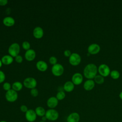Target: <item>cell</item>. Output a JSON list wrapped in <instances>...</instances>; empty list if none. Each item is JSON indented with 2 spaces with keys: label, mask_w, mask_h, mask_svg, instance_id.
I'll use <instances>...</instances> for the list:
<instances>
[{
  "label": "cell",
  "mask_w": 122,
  "mask_h": 122,
  "mask_svg": "<svg viewBox=\"0 0 122 122\" xmlns=\"http://www.w3.org/2000/svg\"><path fill=\"white\" fill-rule=\"evenodd\" d=\"M98 68L94 63H89L87 64L83 70V74L85 78L88 79H94L97 75Z\"/></svg>",
  "instance_id": "1"
},
{
  "label": "cell",
  "mask_w": 122,
  "mask_h": 122,
  "mask_svg": "<svg viewBox=\"0 0 122 122\" xmlns=\"http://www.w3.org/2000/svg\"><path fill=\"white\" fill-rule=\"evenodd\" d=\"M45 116L48 120L55 121L57 120L59 116L58 112L54 109H49L46 111Z\"/></svg>",
  "instance_id": "2"
},
{
  "label": "cell",
  "mask_w": 122,
  "mask_h": 122,
  "mask_svg": "<svg viewBox=\"0 0 122 122\" xmlns=\"http://www.w3.org/2000/svg\"><path fill=\"white\" fill-rule=\"evenodd\" d=\"M20 51V45L17 43L11 44L9 47L8 52L9 55L12 57H15L19 55Z\"/></svg>",
  "instance_id": "3"
},
{
  "label": "cell",
  "mask_w": 122,
  "mask_h": 122,
  "mask_svg": "<svg viewBox=\"0 0 122 122\" xmlns=\"http://www.w3.org/2000/svg\"><path fill=\"white\" fill-rule=\"evenodd\" d=\"M18 96L17 92L12 89L7 91L5 94V98L6 100L10 102H15L18 99Z\"/></svg>",
  "instance_id": "4"
},
{
  "label": "cell",
  "mask_w": 122,
  "mask_h": 122,
  "mask_svg": "<svg viewBox=\"0 0 122 122\" xmlns=\"http://www.w3.org/2000/svg\"><path fill=\"white\" fill-rule=\"evenodd\" d=\"M64 72L63 66L60 63H56L53 65L51 68V72L55 76H61Z\"/></svg>",
  "instance_id": "5"
},
{
  "label": "cell",
  "mask_w": 122,
  "mask_h": 122,
  "mask_svg": "<svg viewBox=\"0 0 122 122\" xmlns=\"http://www.w3.org/2000/svg\"><path fill=\"white\" fill-rule=\"evenodd\" d=\"M36 80L32 77H28L24 79L23 81L24 86L28 89H33L35 88L37 86Z\"/></svg>",
  "instance_id": "6"
},
{
  "label": "cell",
  "mask_w": 122,
  "mask_h": 122,
  "mask_svg": "<svg viewBox=\"0 0 122 122\" xmlns=\"http://www.w3.org/2000/svg\"><path fill=\"white\" fill-rule=\"evenodd\" d=\"M70 63L72 66L78 65L81 61V57L77 53H72L69 58Z\"/></svg>",
  "instance_id": "7"
},
{
  "label": "cell",
  "mask_w": 122,
  "mask_h": 122,
  "mask_svg": "<svg viewBox=\"0 0 122 122\" xmlns=\"http://www.w3.org/2000/svg\"><path fill=\"white\" fill-rule=\"evenodd\" d=\"M98 71L100 75L103 77H107L110 75L111 71L109 67L106 64H102L98 68Z\"/></svg>",
  "instance_id": "8"
},
{
  "label": "cell",
  "mask_w": 122,
  "mask_h": 122,
  "mask_svg": "<svg viewBox=\"0 0 122 122\" xmlns=\"http://www.w3.org/2000/svg\"><path fill=\"white\" fill-rule=\"evenodd\" d=\"M101 50L100 45L97 43H92L90 44L88 47V52L92 55H95L98 53Z\"/></svg>",
  "instance_id": "9"
},
{
  "label": "cell",
  "mask_w": 122,
  "mask_h": 122,
  "mask_svg": "<svg viewBox=\"0 0 122 122\" xmlns=\"http://www.w3.org/2000/svg\"><path fill=\"white\" fill-rule=\"evenodd\" d=\"M25 118L29 122H33L37 118V115L34 110L29 109L25 113Z\"/></svg>",
  "instance_id": "10"
},
{
  "label": "cell",
  "mask_w": 122,
  "mask_h": 122,
  "mask_svg": "<svg viewBox=\"0 0 122 122\" xmlns=\"http://www.w3.org/2000/svg\"><path fill=\"white\" fill-rule=\"evenodd\" d=\"M83 81L82 75L79 72L74 73L71 78V81L74 85H78L81 84Z\"/></svg>",
  "instance_id": "11"
},
{
  "label": "cell",
  "mask_w": 122,
  "mask_h": 122,
  "mask_svg": "<svg viewBox=\"0 0 122 122\" xmlns=\"http://www.w3.org/2000/svg\"><path fill=\"white\" fill-rule=\"evenodd\" d=\"M58 102L59 101L56 97H51L47 101V105L50 109H54L58 105Z\"/></svg>",
  "instance_id": "12"
},
{
  "label": "cell",
  "mask_w": 122,
  "mask_h": 122,
  "mask_svg": "<svg viewBox=\"0 0 122 122\" xmlns=\"http://www.w3.org/2000/svg\"><path fill=\"white\" fill-rule=\"evenodd\" d=\"M80 120V116L78 113L73 112L70 113L67 118V122H79Z\"/></svg>",
  "instance_id": "13"
},
{
  "label": "cell",
  "mask_w": 122,
  "mask_h": 122,
  "mask_svg": "<svg viewBox=\"0 0 122 122\" xmlns=\"http://www.w3.org/2000/svg\"><path fill=\"white\" fill-rule=\"evenodd\" d=\"M44 34V31L42 28L41 27H36L33 30V36L38 39L41 38Z\"/></svg>",
  "instance_id": "14"
},
{
  "label": "cell",
  "mask_w": 122,
  "mask_h": 122,
  "mask_svg": "<svg viewBox=\"0 0 122 122\" xmlns=\"http://www.w3.org/2000/svg\"><path fill=\"white\" fill-rule=\"evenodd\" d=\"M36 52L33 49H29L28 51H26L24 56L26 60L28 61H33L36 57Z\"/></svg>",
  "instance_id": "15"
},
{
  "label": "cell",
  "mask_w": 122,
  "mask_h": 122,
  "mask_svg": "<svg viewBox=\"0 0 122 122\" xmlns=\"http://www.w3.org/2000/svg\"><path fill=\"white\" fill-rule=\"evenodd\" d=\"M95 86V82L93 80L88 79L83 84V88L86 91H91L93 89Z\"/></svg>",
  "instance_id": "16"
},
{
  "label": "cell",
  "mask_w": 122,
  "mask_h": 122,
  "mask_svg": "<svg viewBox=\"0 0 122 122\" xmlns=\"http://www.w3.org/2000/svg\"><path fill=\"white\" fill-rule=\"evenodd\" d=\"M36 66L37 69L41 71H45L48 69V65L47 63L43 61H38Z\"/></svg>",
  "instance_id": "17"
},
{
  "label": "cell",
  "mask_w": 122,
  "mask_h": 122,
  "mask_svg": "<svg viewBox=\"0 0 122 122\" xmlns=\"http://www.w3.org/2000/svg\"><path fill=\"white\" fill-rule=\"evenodd\" d=\"M15 22L14 18L10 16L6 17L3 19V23L7 27L12 26L15 24Z\"/></svg>",
  "instance_id": "18"
},
{
  "label": "cell",
  "mask_w": 122,
  "mask_h": 122,
  "mask_svg": "<svg viewBox=\"0 0 122 122\" xmlns=\"http://www.w3.org/2000/svg\"><path fill=\"white\" fill-rule=\"evenodd\" d=\"M1 61L2 64L4 65H10L12 63L13 58L10 55H5L1 58Z\"/></svg>",
  "instance_id": "19"
},
{
  "label": "cell",
  "mask_w": 122,
  "mask_h": 122,
  "mask_svg": "<svg viewBox=\"0 0 122 122\" xmlns=\"http://www.w3.org/2000/svg\"><path fill=\"white\" fill-rule=\"evenodd\" d=\"M74 89V84L71 81H66L63 85V89L65 91L70 92H72Z\"/></svg>",
  "instance_id": "20"
},
{
  "label": "cell",
  "mask_w": 122,
  "mask_h": 122,
  "mask_svg": "<svg viewBox=\"0 0 122 122\" xmlns=\"http://www.w3.org/2000/svg\"><path fill=\"white\" fill-rule=\"evenodd\" d=\"M37 116L40 117H42L45 116L46 113V111L45 110L44 108L41 106H38L36 108L35 110H34Z\"/></svg>",
  "instance_id": "21"
},
{
  "label": "cell",
  "mask_w": 122,
  "mask_h": 122,
  "mask_svg": "<svg viewBox=\"0 0 122 122\" xmlns=\"http://www.w3.org/2000/svg\"><path fill=\"white\" fill-rule=\"evenodd\" d=\"M23 87L22 84L20 81H15L11 85L12 89L16 92H18L20 91Z\"/></svg>",
  "instance_id": "22"
},
{
  "label": "cell",
  "mask_w": 122,
  "mask_h": 122,
  "mask_svg": "<svg viewBox=\"0 0 122 122\" xmlns=\"http://www.w3.org/2000/svg\"><path fill=\"white\" fill-rule=\"evenodd\" d=\"M94 79V81L95 82V83L98 84H102L104 81V77L103 76H102L101 75H97Z\"/></svg>",
  "instance_id": "23"
},
{
  "label": "cell",
  "mask_w": 122,
  "mask_h": 122,
  "mask_svg": "<svg viewBox=\"0 0 122 122\" xmlns=\"http://www.w3.org/2000/svg\"><path fill=\"white\" fill-rule=\"evenodd\" d=\"M111 77L113 79L116 80L118 79L120 77V72L117 71V70H112L111 71L110 74Z\"/></svg>",
  "instance_id": "24"
},
{
  "label": "cell",
  "mask_w": 122,
  "mask_h": 122,
  "mask_svg": "<svg viewBox=\"0 0 122 122\" xmlns=\"http://www.w3.org/2000/svg\"><path fill=\"white\" fill-rule=\"evenodd\" d=\"M56 97L58 99V101L62 100L65 97V93L64 92H63L62 91H59L57 92Z\"/></svg>",
  "instance_id": "25"
},
{
  "label": "cell",
  "mask_w": 122,
  "mask_h": 122,
  "mask_svg": "<svg viewBox=\"0 0 122 122\" xmlns=\"http://www.w3.org/2000/svg\"><path fill=\"white\" fill-rule=\"evenodd\" d=\"M22 47L23 48V49H24L26 51H28L29 49H30V43L28 41H24L23 42L22 44Z\"/></svg>",
  "instance_id": "26"
},
{
  "label": "cell",
  "mask_w": 122,
  "mask_h": 122,
  "mask_svg": "<svg viewBox=\"0 0 122 122\" xmlns=\"http://www.w3.org/2000/svg\"><path fill=\"white\" fill-rule=\"evenodd\" d=\"M11 86L10 84L8 82H5L3 85V89L6 91H8L9 90L11 89Z\"/></svg>",
  "instance_id": "27"
},
{
  "label": "cell",
  "mask_w": 122,
  "mask_h": 122,
  "mask_svg": "<svg viewBox=\"0 0 122 122\" xmlns=\"http://www.w3.org/2000/svg\"><path fill=\"white\" fill-rule=\"evenodd\" d=\"M49 62L52 65H55L56 64L57 62V59L55 56H51L49 58Z\"/></svg>",
  "instance_id": "28"
},
{
  "label": "cell",
  "mask_w": 122,
  "mask_h": 122,
  "mask_svg": "<svg viewBox=\"0 0 122 122\" xmlns=\"http://www.w3.org/2000/svg\"><path fill=\"white\" fill-rule=\"evenodd\" d=\"M38 93H39V92H38V91L37 89L33 88V89H31V90H30V94L32 96L34 97H37L38 95Z\"/></svg>",
  "instance_id": "29"
},
{
  "label": "cell",
  "mask_w": 122,
  "mask_h": 122,
  "mask_svg": "<svg viewBox=\"0 0 122 122\" xmlns=\"http://www.w3.org/2000/svg\"><path fill=\"white\" fill-rule=\"evenodd\" d=\"M5 79V74L3 71L0 70V83L3 82Z\"/></svg>",
  "instance_id": "30"
},
{
  "label": "cell",
  "mask_w": 122,
  "mask_h": 122,
  "mask_svg": "<svg viewBox=\"0 0 122 122\" xmlns=\"http://www.w3.org/2000/svg\"><path fill=\"white\" fill-rule=\"evenodd\" d=\"M15 61L19 63H21L23 61L22 57L21 55H18L16 57H15Z\"/></svg>",
  "instance_id": "31"
},
{
  "label": "cell",
  "mask_w": 122,
  "mask_h": 122,
  "mask_svg": "<svg viewBox=\"0 0 122 122\" xmlns=\"http://www.w3.org/2000/svg\"><path fill=\"white\" fill-rule=\"evenodd\" d=\"M20 111L22 112L26 113L28 111V110L29 109H28V107H27V106L26 105H21L20 106Z\"/></svg>",
  "instance_id": "32"
},
{
  "label": "cell",
  "mask_w": 122,
  "mask_h": 122,
  "mask_svg": "<svg viewBox=\"0 0 122 122\" xmlns=\"http://www.w3.org/2000/svg\"><path fill=\"white\" fill-rule=\"evenodd\" d=\"M71 51L69 50H66L64 51V55L65 57L69 58L70 56L71 55Z\"/></svg>",
  "instance_id": "33"
},
{
  "label": "cell",
  "mask_w": 122,
  "mask_h": 122,
  "mask_svg": "<svg viewBox=\"0 0 122 122\" xmlns=\"http://www.w3.org/2000/svg\"><path fill=\"white\" fill-rule=\"evenodd\" d=\"M8 2L7 0H0V6H5Z\"/></svg>",
  "instance_id": "34"
},
{
  "label": "cell",
  "mask_w": 122,
  "mask_h": 122,
  "mask_svg": "<svg viewBox=\"0 0 122 122\" xmlns=\"http://www.w3.org/2000/svg\"><path fill=\"white\" fill-rule=\"evenodd\" d=\"M47 120V119L46 118V117L45 116H42L41 117V121H44V122H46V121Z\"/></svg>",
  "instance_id": "35"
},
{
  "label": "cell",
  "mask_w": 122,
  "mask_h": 122,
  "mask_svg": "<svg viewBox=\"0 0 122 122\" xmlns=\"http://www.w3.org/2000/svg\"><path fill=\"white\" fill-rule=\"evenodd\" d=\"M119 97L121 100H122V91L119 94Z\"/></svg>",
  "instance_id": "36"
},
{
  "label": "cell",
  "mask_w": 122,
  "mask_h": 122,
  "mask_svg": "<svg viewBox=\"0 0 122 122\" xmlns=\"http://www.w3.org/2000/svg\"><path fill=\"white\" fill-rule=\"evenodd\" d=\"M2 62H1V60H0V68L2 66Z\"/></svg>",
  "instance_id": "37"
},
{
  "label": "cell",
  "mask_w": 122,
  "mask_h": 122,
  "mask_svg": "<svg viewBox=\"0 0 122 122\" xmlns=\"http://www.w3.org/2000/svg\"><path fill=\"white\" fill-rule=\"evenodd\" d=\"M0 122H7L6 121H0Z\"/></svg>",
  "instance_id": "38"
},
{
  "label": "cell",
  "mask_w": 122,
  "mask_h": 122,
  "mask_svg": "<svg viewBox=\"0 0 122 122\" xmlns=\"http://www.w3.org/2000/svg\"><path fill=\"white\" fill-rule=\"evenodd\" d=\"M44 122V121H40V122Z\"/></svg>",
  "instance_id": "39"
}]
</instances>
